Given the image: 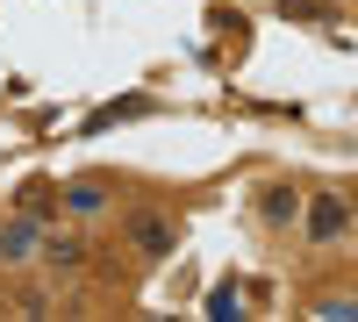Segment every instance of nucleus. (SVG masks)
<instances>
[{
  "mask_svg": "<svg viewBox=\"0 0 358 322\" xmlns=\"http://www.w3.org/2000/svg\"><path fill=\"white\" fill-rule=\"evenodd\" d=\"M172 244H179V222H172V215H158V208H136V215H129V251L143 258V265L172 258Z\"/></svg>",
  "mask_w": 358,
  "mask_h": 322,
  "instance_id": "obj_1",
  "label": "nucleus"
},
{
  "mask_svg": "<svg viewBox=\"0 0 358 322\" xmlns=\"http://www.w3.org/2000/svg\"><path fill=\"white\" fill-rule=\"evenodd\" d=\"M36 251H43V222L36 215H15L0 229V265H36Z\"/></svg>",
  "mask_w": 358,
  "mask_h": 322,
  "instance_id": "obj_2",
  "label": "nucleus"
},
{
  "mask_svg": "<svg viewBox=\"0 0 358 322\" xmlns=\"http://www.w3.org/2000/svg\"><path fill=\"white\" fill-rule=\"evenodd\" d=\"M301 222H308L315 244H330V237H344L351 208H344V193H315V200H301Z\"/></svg>",
  "mask_w": 358,
  "mask_h": 322,
  "instance_id": "obj_3",
  "label": "nucleus"
},
{
  "mask_svg": "<svg viewBox=\"0 0 358 322\" xmlns=\"http://www.w3.org/2000/svg\"><path fill=\"white\" fill-rule=\"evenodd\" d=\"M258 215L273 222V229H287V222H301V193H294L287 180H273V186L258 193Z\"/></svg>",
  "mask_w": 358,
  "mask_h": 322,
  "instance_id": "obj_4",
  "label": "nucleus"
},
{
  "mask_svg": "<svg viewBox=\"0 0 358 322\" xmlns=\"http://www.w3.org/2000/svg\"><path fill=\"white\" fill-rule=\"evenodd\" d=\"M65 208H72L79 222L108 215V180H72V186H65Z\"/></svg>",
  "mask_w": 358,
  "mask_h": 322,
  "instance_id": "obj_5",
  "label": "nucleus"
},
{
  "mask_svg": "<svg viewBox=\"0 0 358 322\" xmlns=\"http://www.w3.org/2000/svg\"><path fill=\"white\" fill-rule=\"evenodd\" d=\"M86 258H94V251H86L79 237H50V244H43V265H50V272H65V279L86 272Z\"/></svg>",
  "mask_w": 358,
  "mask_h": 322,
  "instance_id": "obj_6",
  "label": "nucleus"
},
{
  "mask_svg": "<svg viewBox=\"0 0 358 322\" xmlns=\"http://www.w3.org/2000/svg\"><path fill=\"white\" fill-rule=\"evenodd\" d=\"M57 208H65V186H50V180H29V186H22V215H36V222H50Z\"/></svg>",
  "mask_w": 358,
  "mask_h": 322,
  "instance_id": "obj_7",
  "label": "nucleus"
},
{
  "mask_svg": "<svg viewBox=\"0 0 358 322\" xmlns=\"http://www.w3.org/2000/svg\"><path fill=\"white\" fill-rule=\"evenodd\" d=\"M236 308H244V286H236V279H222L215 294H208V315H236Z\"/></svg>",
  "mask_w": 358,
  "mask_h": 322,
  "instance_id": "obj_8",
  "label": "nucleus"
},
{
  "mask_svg": "<svg viewBox=\"0 0 358 322\" xmlns=\"http://www.w3.org/2000/svg\"><path fill=\"white\" fill-rule=\"evenodd\" d=\"M308 315H315V322H358V301H337V294H330V301H315Z\"/></svg>",
  "mask_w": 358,
  "mask_h": 322,
  "instance_id": "obj_9",
  "label": "nucleus"
},
{
  "mask_svg": "<svg viewBox=\"0 0 358 322\" xmlns=\"http://www.w3.org/2000/svg\"><path fill=\"white\" fill-rule=\"evenodd\" d=\"M280 15H294V22H330V8H315V0H280Z\"/></svg>",
  "mask_w": 358,
  "mask_h": 322,
  "instance_id": "obj_10",
  "label": "nucleus"
}]
</instances>
